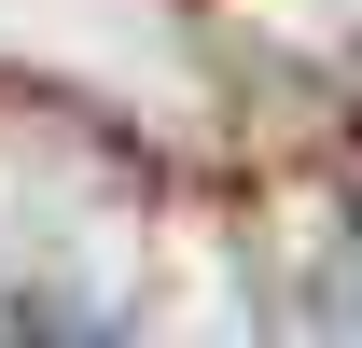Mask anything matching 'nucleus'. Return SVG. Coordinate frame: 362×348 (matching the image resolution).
<instances>
[]
</instances>
